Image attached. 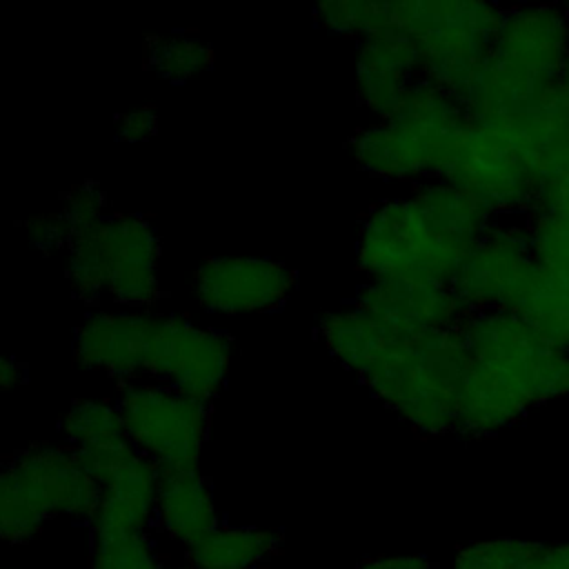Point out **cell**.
Here are the masks:
<instances>
[{
	"instance_id": "obj_1",
	"label": "cell",
	"mask_w": 569,
	"mask_h": 569,
	"mask_svg": "<svg viewBox=\"0 0 569 569\" xmlns=\"http://www.w3.org/2000/svg\"><path fill=\"white\" fill-rule=\"evenodd\" d=\"M467 376L456 433L493 436L531 409L569 398V353L542 340L507 309L473 311L460 322Z\"/></svg>"
},
{
	"instance_id": "obj_2",
	"label": "cell",
	"mask_w": 569,
	"mask_h": 569,
	"mask_svg": "<svg viewBox=\"0 0 569 569\" xmlns=\"http://www.w3.org/2000/svg\"><path fill=\"white\" fill-rule=\"evenodd\" d=\"M493 216L458 187L431 178L365 216L356 242L369 280L416 278L451 284L460 262L493 224Z\"/></svg>"
},
{
	"instance_id": "obj_3",
	"label": "cell",
	"mask_w": 569,
	"mask_h": 569,
	"mask_svg": "<svg viewBox=\"0 0 569 569\" xmlns=\"http://www.w3.org/2000/svg\"><path fill=\"white\" fill-rule=\"evenodd\" d=\"M569 62V16L560 4L505 7L493 49L462 96L473 120H507L560 89Z\"/></svg>"
},
{
	"instance_id": "obj_4",
	"label": "cell",
	"mask_w": 569,
	"mask_h": 569,
	"mask_svg": "<svg viewBox=\"0 0 569 569\" xmlns=\"http://www.w3.org/2000/svg\"><path fill=\"white\" fill-rule=\"evenodd\" d=\"M467 376V347L460 325L400 333L360 378V382L413 431L456 433L458 405Z\"/></svg>"
},
{
	"instance_id": "obj_5",
	"label": "cell",
	"mask_w": 569,
	"mask_h": 569,
	"mask_svg": "<svg viewBox=\"0 0 569 569\" xmlns=\"http://www.w3.org/2000/svg\"><path fill=\"white\" fill-rule=\"evenodd\" d=\"M465 124L462 102L442 87L418 78L389 118L358 129L349 138V149L362 171L418 184L440 178Z\"/></svg>"
},
{
	"instance_id": "obj_6",
	"label": "cell",
	"mask_w": 569,
	"mask_h": 569,
	"mask_svg": "<svg viewBox=\"0 0 569 569\" xmlns=\"http://www.w3.org/2000/svg\"><path fill=\"white\" fill-rule=\"evenodd\" d=\"M505 18V7L478 0L391 2V22L418 51L420 78L458 100L487 62Z\"/></svg>"
},
{
	"instance_id": "obj_7",
	"label": "cell",
	"mask_w": 569,
	"mask_h": 569,
	"mask_svg": "<svg viewBox=\"0 0 569 569\" xmlns=\"http://www.w3.org/2000/svg\"><path fill=\"white\" fill-rule=\"evenodd\" d=\"M100 489L67 445H29L0 473V533L24 545L56 516L89 520Z\"/></svg>"
},
{
	"instance_id": "obj_8",
	"label": "cell",
	"mask_w": 569,
	"mask_h": 569,
	"mask_svg": "<svg viewBox=\"0 0 569 569\" xmlns=\"http://www.w3.org/2000/svg\"><path fill=\"white\" fill-rule=\"evenodd\" d=\"M440 180L480 202L496 220L529 216L540 198L542 176L502 122L467 116Z\"/></svg>"
},
{
	"instance_id": "obj_9",
	"label": "cell",
	"mask_w": 569,
	"mask_h": 569,
	"mask_svg": "<svg viewBox=\"0 0 569 569\" xmlns=\"http://www.w3.org/2000/svg\"><path fill=\"white\" fill-rule=\"evenodd\" d=\"M116 405L138 453L160 469H198L211 407L162 382L120 385Z\"/></svg>"
},
{
	"instance_id": "obj_10",
	"label": "cell",
	"mask_w": 569,
	"mask_h": 569,
	"mask_svg": "<svg viewBox=\"0 0 569 569\" xmlns=\"http://www.w3.org/2000/svg\"><path fill=\"white\" fill-rule=\"evenodd\" d=\"M231 362V338L178 313H158L147 353L144 380L162 382L211 407Z\"/></svg>"
},
{
	"instance_id": "obj_11",
	"label": "cell",
	"mask_w": 569,
	"mask_h": 569,
	"mask_svg": "<svg viewBox=\"0 0 569 569\" xmlns=\"http://www.w3.org/2000/svg\"><path fill=\"white\" fill-rule=\"evenodd\" d=\"M538 260L531 249L529 229L516 220H493L478 244L460 262L451 289L467 309H511Z\"/></svg>"
},
{
	"instance_id": "obj_12",
	"label": "cell",
	"mask_w": 569,
	"mask_h": 569,
	"mask_svg": "<svg viewBox=\"0 0 569 569\" xmlns=\"http://www.w3.org/2000/svg\"><path fill=\"white\" fill-rule=\"evenodd\" d=\"M98 264L109 296L118 307L144 311L160 298V236L142 213L111 211L96 231Z\"/></svg>"
},
{
	"instance_id": "obj_13",
	"label": "cell",
	"mask_w": 569,
	"mask_h": 569,
	"mask_svg": "<svg viewBox=\"0 0 569 569\" xmlns=\"http://www.w3.org/2000/svg\"><path fill=\"white\" fill-rule=\"evenodd\" d=\"M296 271L264 256H209L193 273V296L213 316L280 309L296 289Z\"/></svg>"
},
{
	"instance_id": "obj_14",
	"label": "cell",
	"mask_w": 569,
	"mask_h": 569,
	"mask_svg": "<svg viewBox=\"0 0 569 569\" xmlns=\"http://www.w3.org/2000/svg\"><path fill=\"white\" fill-rule=\"evenodd\" d=\"M158 313L133 311H89L73 331V362L84 371L104 373L120 385L144 380L149 342Z\"/></svg>"
},
{
	"instance_id": "obj_15",
	"label": "cell",
	"mask_w": 569,
	"mask_h": 569,
	"mask_svg": "<svg viewBox=\"0 0 569 569\" xmlns=\"http://www.w3.org/2000/svg\"><path fill=\"white\" fill-rule=\"evenodd\" d=\"M353 305L400 333L453 329L467 316L451 284L416 278L369 280L358 289Z\"/></svg>"
},
{
	"instance_id": "obj_16",
	"label": "cell",
	"mask_w": 569,
	"mask_h": 569,
	"mask_svg": "<svg viewBox=\"0 0 569 569\" xmlns=\"http://www.w3.org/2000/svg\"><path fill=\"white\" fill-rule=\"evenodd\" d=\"M420 78L418 51L396 24L358 40L356 91L360 102L380 120L389 118L409 87Z\"/></svg>"
},
{
	"instance_id": "obj_17",
	"label": "cell",
	"mask_w": 569,
	"mask_h": 569,
	"mask_svg": "<svg viewBox=\"0 0 569 569\" xmlns=\"http://www.w3.org/2000/svg\"><path fill=\"white\" fill-rule=\"evenodd\" d=\"M60 433L100 487L138 456L118 405L104 398H76L60 418Z\"/></svg>"
},
{
	"instance_id": "obj_18",
	"label": "cell",
	"mask_w": 569,
	"mask_h": 569,
	"mask_svg": "<svg viewBox=\"0 0 569 569\" xmlns=\"http://www.w3.org/2000/svg\"><path fill=\"white\" fill-rule=\"evenodd\" d=\"M160 467L138 453L100 489L91 513V542L142 536L153 525Z\"/></svg>"
},
{
	"instance_id": "obj_19",
	"label": "cell",
	"mask_w": 569,
	"mask_h": 569,
	"mask_svg": "<svg viewBox=\"0 0 569 569\" xmlns=\"http://www.w3.org/2000/svg\"><path fill=\"white\" fill-rule=\"evenodd\" d=\"M153 525L184 549L220 527L213 491L198 469H160Z\"/></svg>"
},
{
	"instance_id": "obj_20",
	"label": "cell",
	"mask_w": 569,
	"mask_h": 569,
	"mask_svg": "<svg viewBox=\"0 0 569 569\" xmlns=\"http://www.w3.org/2000/svg\"><path fill=\"white\" fill-rule=\"evenodd\" d=\"M316 333L327 351L351 373L362 378L393 336V329L358 305L325 311Z\"/></svg>"
},
{
	"instance_id": "obj_21",
	"label": "cell",
	"mask_w": 569,
	"mask_h": 569,
	"mask_svg": "<svg viewBox=\"0 0 569 569\" xmlns=\"http://www.w3.org/2000/svg\"><path fill=\"white\" fill-rule=\"evenodd\" d=\"M542 340L569 353V276L536 264L511 309Z\"/></svg>"
},
{
	"instance_id": "obj_22",
	"label": "cell",
	"mask_w": 569,
	"mask_h": 569,
	"mask_svg": "<svg viewBox=\"0 0 569 569\" xmlns=\"http://www.w3.org/2000/svg\"><path fill=\"white\" fill-rule=\"evenodd\" d=\"M280 547V533L262 527L220 525L207 538L184 549L193 569H253Z\"/></svg>"
},
{
	"instance_id": "obj_23",
	"label": "cell",
	"mask_w": 569,
	"mask_h": 569,
	"mask_svg": "<svg viewBox=\"0 0 569 569\" xmlns=\"http://www.w3.org/2000/svg\"><path fill=\"white\" fill-rule=\"evenodd\" d=\"M147 62L169 82H187L213 64V49L198 36L173 31L147 40Z\"/></svg>"
},
{
	"instance_id": "obj_24",
	"label": "cell",
	"mask_w": 569,
	"mask_h": 569,
	"mask_svg": "<svg viewBox=\"0 0 569 569\" xmlns=\"http://www.w3.org/2000/svg\"><path fill=\"white\" fill-rule=\"evenodd\" d=\"M547 545L525 538H489L460 547L449 569H536Z\"/></svg>"
},
{
	"instance_id": "obj_25",
	"label": "cell",
	"mask_w": 569,
	"mask_h": 569,
	"mask_svg": "<svg viewBox=\"0 0 569 569\" xmlns=\"http://www.w3.org/2000/svg\"><path fill=\"white\" fill-rule=\"evenodd\" d=\"M313 20L318 27L338 33L365 38L391 22V2L371 0H329L313 7Z\"/></svg>"
},
{
	"instance_id": "obj_26",
	"label": "cell",
	"mask_w": 569,
	"mask_h": 569,
	"mask_svg": "<svg viewBox=\"0 0 569 569\" xmlns=\"http://www.w3.org/2000/svg\"><path fill=\"white\" fill-rule=\"evenodd\" d=\"M525 224L538 264L569 276V204L538 207L525 218Z\"/></svg>"
},
{
	"instance_id": "obj_27",
	"label": "cell",
	"mask_w": 569,
	"mask_h": 569,
	"mask_svg": "<svg viewBox=\"0 0 569 569\" xmlns=\"http://www.w3.org/2000/svg\"><path fill=\"white\" fill-rule=\"evenodd\" d=\"M89 569H162L147 533L91 542Z\"/></svg>"
},
{
	"instance_id": "obj_28",
	"label": "cell",
	"mask_w": 569,
	"mask_h": 569,
	"mask_svg": "<svg viewBox=\"0 0 569 569\" xmlns=\"http://www.w3.org/2000/svg\"><path fill=\"white\" fill-rule=\"evenodd\" d=\"M24 231L31 247L49 253L56 249H67L69 229L62 213H36L24 220Z\"/></svg>"
},
{
	"instance_id": "obj_29",
	"label": "cell",
	"mask_w": 569,
	"mask_h": 569,
	"mask_svg": "<svg viewBox=\"0 0 569 569\" xmlns=\"http://www.w3.org/2000/svg\"><path fill=\"white\" fill-rule=\"evenodd\" d=\"M116 138L120 142H142L149 140L158 129V113L144 104L129 111H120L113 120Z\"/></svg>"
},
{
	"instance_id": "obj_30",
	"label": "cell",
	"mask_w": 569,
	"mask_h": 569,
	"mask_svg": "<svg viewBox=\"0 0 569 569\" xmlns=\"http://www.w3.org/2000/svg\"><path fill=\"white\" fill-rule=\"evenodd\" d=\"M569 204V156L542 180L538 207H565Z\"/></svg>"
},
{
	"instance_id": "obj_31",
	"label": "cell",
	"mask_w": 569,
	"mask_h": 569,
	"mask_svg": "<svg viewBox=\"0 0 569 569\" xmlns=\"http://www.w3.org/2000/svg\"><path fill=\"white\" fill-rule=\"evenodd\" d=\"M356 569H436V565L427 556L405 553V556L367 558Z\"/></svg>"
},
{
	"instance_id": "obj_32",
	"label": "cell",
	"mask_w": 569,
	"mask_h": 569,
	"mask_svg": "<svg viewBox=\"0 0 569 569\" xmlns=\"http://www.w3.org/2000/svg\"><path fill=\"white\" fill-rule=\"evenodd\" d=\"M536 569H569V540L547 545Z\"/></svg>"
},
{
	"instance_id": "obj_33",
	"label": "cell",
	"mask_w": 569,
	"mask_h": 569,
	"mask_svg": "<svg viewBox=\"0 0 569 569\" xmlns=\"http://www.w3.org/2000/svg\"><path fill=\"white\" fill-rule=\"evenodd\" d=\"M24 378H27V367L20 360H16L11 356L2 358V362H0V385L4 389H11V387L20 385Z\"/></svg>"
},
{
	"instance_id": "obj_34",
	"label": "cell",
	"mask_w": 569,
	"mask_h": 569,
	"mask_svg": "<svg viewBox=\"0 0 569 569\" xmlns=\"http://www.w3.org/2000/svg\"><path fill=\"white\" fill-rule=\"evenodd\" d=\"M562 91H565V96H567V100H569V62H567V69H565V76H562Z\"/></svg>"
},
{
	"instance_id": "obj_35",
	"label": "cell",
	"mask_w": 569,
	"mask_h": 569,
	"mask_svg": "<svg viewBox=\"0 0 569 569\" xmlns=\"http://www.w3.org/2000/svg\"><path fill=\"white\" fill-rule=\"evenodd\" d=\"M162 569H193V567H191V565H184V567H164V565H162Z\"/></svg>"
},
{
	"instance_id": "obj_36",
	"label": "cell",
	"mask_w": 569,
	"mask_h": 569,
	"mask_svg": "<svg viewBox=\"0 0 569 569\" xmlns=\"http://www.w3.org/2000/svg\"><path fill=\"white\" fill-rule=\"evenodd\" d=\"M562 7H565V13L569 16V4H562Z\"/></svg>"
}]
</instances>
